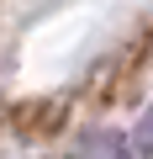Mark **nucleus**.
I'll return each instance as SVG.
<instances>
[{"instance_id": "obj_1", "label": "nucleus", "mask_w": 153, "mask_h": 159, "mask_svg": "<svg viewBox=\"0 0 153 159\" xmlns=\"http://www.w3.org/2000/svg\"><path fill=\"white\" fill-rule=\"evenodd\" d=\"M74 159H132V154H127L121 133H90L79 148H74Z\"/></svg>"}, {"instance_id": "obj_2", "label": "nucleus", "mask_w": 153, "mask_h": 159, "mask_svg": "<svg viewBox=\"0 0 153 159\" xmlns=\"http://www.w3.org/2000/svg\"><path fill=\"white\" fill-rule=\"evenodd\" d=\"M137 154L153 159V106H148V117H142V127H137Z\"/></svg>"}]
</instances>
